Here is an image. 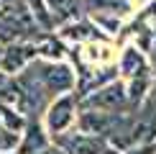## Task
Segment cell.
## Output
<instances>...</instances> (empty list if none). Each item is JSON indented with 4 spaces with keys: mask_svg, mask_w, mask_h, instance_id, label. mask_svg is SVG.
<instances>
[{
    "mask_svg": "<svg viewBox=\"0 0 156 154\" xmlns=\"http://www.w3.org/2000/svg\"><path fill=\"white\" fill-rule=\"evenodd\" d=\"M105 154H120V152H115V149H108V152H105Z\"/></svg>",
    "mask_w": 156,
    "mask_h": 154,
    "instance_id": "cell-14",
    "label": "cell"
},
{
    "mask_svg": "<svg viewBox=\"0 0 156 154\" xmlns=\"http://www.w3.org/2000/svg\"><path fill=\"white\" fill-rule=\"evenodd\" d=\"M44 3L54 18V26H62L67 21L84 16V0H44Z\"/></svg>",
    "mask_w": 156,
    "mask_h": 154,
    "instance_id": "cell-10",
    "label": "cell"
},
{
    "mask_svg": "<svg viewBox=\"0 0 156 154\" xmlns=\"http://www.w3.org/2000/svg\"><path fill=\"white\" fill-rule=\"evenodd\" d=\"M80 111H102V113H123L128 108V95H126V82L123 80H110L100 85L92 93L80 98Z\"/></svg>",
    "mask_w": 156,
    "mask_h": 154,
    "instance_id": "cell-3",
    "label": "cell"
},
{
    "mask_svg": "<svg viewBox=\"0 0 156 154\" xmlns=\"http://www.w3.org/2000/svg\"><path fill=\"white\" fill-rule=\"evenodd\" d=\"M34 46H36V59H49V62L67 59V44H64L54 31H51V34L41 31V34L34 38Z\"/></svg>",
    "mask_w": 156,
    "mask_h": 154,
    "instance_id": "cell-9",
    "label": "cell"
},
{
    "mask_svg": "<svg viewBox=\"0 0 156 154\" xmlns=\"http://www.w3.org/2000/svg\"><path fill=\"white\" fill-rule=\"evenodd\" d=\"M77 113H80V98H77V93H62L56 95V98L49 100V105L44 108L41 113V123L46 128V134L51 139L59 136V134L69 131V128H74L77 123Z\"/></svg>",
    "mask_w": 156,
    "mask_h": 154,
    "instance_id": "cell-2",
    "label": "cell"
},
{
    "mask_svg": "<svg viewBox=\"0 0 156 154\" xmlns=\"http://www.w3.org/2000/svg\"><path fill=\"white\" fill-rule=\"evenodd\" d=\"M36 59V46L31 41H5L0 44V72L16 77Z\"/></svg>",
    "mask_w": 156,
    "mask_h": 154,
    "instance_id": "cell-4",
    "label": "cell"
},
{
    "mask_svg": "<svg viewBox=\"0 0 156 154\" xmlns=\"http://www.w3.org/2000/svg\"><path fill=\"white\" fill-rule=\"evenodd\" d=\"M118 72L123 75V80H136V77H148L151 75V62H148L146 51L138 49L136 44H128L118 57Z\"/></svg>",
    "mask_w": 156,
    "mask_h": 154,
    "instance_id": "cell-7",
    "label": "cell"
},
{
    "mask_svg": "<svg viewBox=\"0 0 156 154\" xmlns=\"http://www.w3.org/2000/svg\"><path fill=\"white\" fill-rule=\"evenodd\" d=\"M26 8H28L31 18H34V23L38 26V31H46V34H51V31L56 28L54 26V18H51V13L46 8V3L44 0H23Z\"/></svg>",
    "mask_w": 156,
    "mask_h": 154,
    "instance_id": "cell-11",
    "label": "cell"
},
{
    "mask_svg": "<svg viewBox=\"0 0 156 154\" xmlns=\"http://www.w3.org/2000/svg\"><path fill=\"white\" fill-rule=\"evenodd\" d=\"M51 144L59 146L64 154H105L110 149L105 139L92 136V134H82V131H77V128H69V131L54 136Z\"/></svg>",
    "mask_w": 156,
    "mask_h": 154,
    "instance_id": "cell-5",
    "label": "cell"
},
{
    "mask_svg": "<svg viewBox=\"0 0 156 154\" xmlns=\"http://www.w3.org/2000/svg\"><path fill=\"white\" fill-rule=\"evenodd\" d=\"M54 31H56V36H59L64 44H77V46L90 44V41H105V36L97 31V26L90 21L87 16L74 18V21H67V23L56 26Z\"/></svg>",
    "mask_w": 156,
    "mask_h": 154,
    "instance_id": "cell-6",
    "label": "cell"
},
{
    "mask_svg": "<svg viewBox=\"0 0 156 154\" xmlns=\"http://www.w3.org/2000/svg\"><path fill=\"white\" fill-rule=\"evenodd\" d=\"M0 154H16V152H0Z\"/></svg>",
    "mask_w": 156,
    "mask_h": 154,
    "instance_id": "cell-15",
    "label": "cell"
},
{
    "mask_svg": "<svg viewBox=\"0 0 156 154\" xmlns=\"http://www.w3.org/2000/svg\"><path fill=\"white\" fill-rule=\"evenodd\" d=\"M31 75L38 80V85L46 90L49 98H56L62 93H72L77 85V72L67 59L49 62V59H34L28 64Z\"/></svg>",
    "mask_w": 156,
    "mask_h": 154,
    "instance_id": "cell-1",
    "label": "cell"
},
{
    "mask_svg": "<svg viewBox=\"0 0 156 154\" xmlns=\"http://www.w3.org/2000/svg\"><path fill=\"white\" fill-rule=\"evenodd\" d=\"M146 51H151V59H148V62L156 64V26L151 28V38H148V49Z\"/></svg>",
    "mask_w": 156,
    "mask_h": 154,
    "instance_id": "cell-13",
    "label": "cell"
},
{
    "mask_svg": "<svg viewBox=\"0 0 156 154\" xmlns=\"http://www.w3.org/2000/svg\"><path fill=\"white\" fill-rule=\"evenodd\" d=\"M131 3L128 0H84V10L90 13H113V16H123L128 13Z\"/></svg>",
    "mask_w": 156,
    "mask_h": 154,
    "instance_id": "cell-12",
    "label": "cell"
},
{
    "mask_svg": "<svg viewBox=\"0 0 156 154\" xmlns=\"http://www.w3.org/2000/svg\"><path fill=\"white\" fill-rule=\"evenodd\" d=\"M51 146V136L46 134L41 118H28L26 128L21 131V141H18L16 154H44Z\"/></svg>",
    "mask_w": 156,
    "mask_h": 154,
    "instance_id": "cell-8",
    "label": "cell"
}]
</instances>
